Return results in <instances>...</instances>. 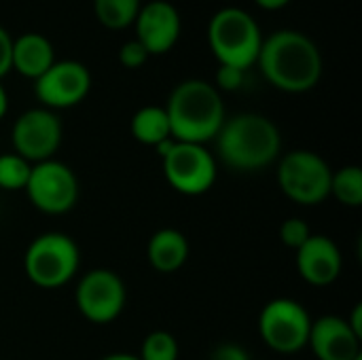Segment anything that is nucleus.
I'll use <instances>...</instances> for the list:
<instances>
[{
    "label": "nucleus",
    "instance_id": "1",
    "mask_svg": "<svg viewBox=\"0 0 362 360\" xmlns=\"http://www.w3.org/2000/svg\"><path fill=\"white\" fill-rule=\"evenodd\" d=\"M257 64L267 83L286 93L310 91L322 76L318 45L297 30H280L263 38Z\"/></svg>",
    "mask_w": 362,
    "mask_h": 360
},
{
    "label": "nucleus",
    "instance_id": "2",
    "mask_svg": "<svg viewBox=\"0 0 362 360\" xmlns=\"http://www.w3.org/2000/svg\"><path fill=\"white\" fill-rule=\"evenodd\" d=\"M163 108L176 142L206 144L216 138L227 119L221 91L204 79L178 83Z\"/></svg>",
    "mask_w": 362,
    "mask_h": 360
},
{
    "label": "nucleus",
    "instance_id": "3",
    "mask_svg": "<svg viewBox=\"0 0 362 360\" xmlns=\"http://www.w3.org/2000/svg\"><path fill=\"white\" fill-rule=\"evenodd\" d=\"M218 157L233 170L255 172L274 163L282 149L278 125L257 112H242L225 119L216 134Z\"/></svg>",
    "mask_w": 362,
    "mask_h": 360
},
{
    "label": "nucleus",
    "instance_id": "4",
    "mask_svg": "<svg viewBox=\"0 0 362 360\" xmlns=\"http://www.w3.org/2000/svg\"><path fill=\"white\" fill-rule=\"evenodd\" d=\"M208 42L218 66L248 70L257 64L263 36L250 13L240 6L218 8L208 23Z\"/></svg>",
    "mask_w": 362,
    "mask_h": 360
},
{
    "label": "nucleus",
    "instance_id": "5",
    "mask_svg": "<svg viewBox=\"0 0 362 360\" xmlns=\"http://www.w3.org/2000/svg\"><path fill=\"white\" fill-rule=\"evenodd\" d=\"M81 265L76 242L59 231L40 233L23 255V269L32 284L40 289H59L68 284Z\"/></svg>",
    "mask_w": 362,
    "mask_h": 360
},
{
    "label": "nucleus",
    "instance_id": "6",
    "mask_svg": "<svg viewBox=\"0 0 362 360\" xmlns=\"http://www.w3.org/2000/svg\"><path fill=\"white\" fill-rule=\"evenodd\" d=\"M331 166L314 151H291L278 163L282 193L301 206H316L331 197Z\"/></svg>",
    "mask_w": 362,
    "mask_h": 360
},
{
    "label": "nucleus",
    "instance_id": "7",
    "mask_svg": "<svg viewBox=\"0 0 362 360\" xmlns=\"http://www.w3.org/2000/svg\"><path fill=\"white\" fill-rule=\"evenodd\" d=\"M312 318L295 299H274L259 314V333L263 342L280 354H295L308 346Z\"/></svg>",
    "mask_w": 362,
    "mask_h": 360
},
{
    "label": "nucleus",
    "instance_id": "8",
    "mask_svg": "<svg viewBox=\"0 0 362 360\" xmlns=\"http://www.w3.org/2000/svg\"><path fill=\"white\" fill-rule=\"evenodd\" d=\"M163 174L170 187L182 195H204L216 182V159L206 144L176 142L161 157Z\"/></svg>",
    "mask_w": 362,
    "mask_h": 360
},
{
    "label": "nucleus",
    "instance_id": "9",
    "mask_svg": "<svg viewBox=\"0 0 362 360\" xmlns=\"http://www.w3.org/2000/svg\"><path fill=\"white\" fill-rule=\"evenodd\" d=\"M32 206L45 214H66L78 202V180L72 168L57 159L34 163L25 182Z\"/></svg>",
    "mask_w": 362,
    "mask_h": 360
},
{
    "label": "nucleus",
    "instance_id": "10",
    "mask_svg": "<svg viewBox=\"0 0 362 360\" xmlns=\"http://www.w3.org/2000/svg\"><path fill=\"white\" fill-rule=\"evenodd\" d=\"M125 299L127 291L121 276L104 267L85 274L74 291L78 312L93 325H108L117 320L125 308Z\"/></svg>",
    "mask_w": 362,
    "mask_h": 360
},
{
    "label": "nucleus",
    "instance_id": "11",
    "mask_svg": "<svg viewBox=\"0 0 362 360\" xmlns=\"http://www.w3.org/2000/svg\"><path fill=\"white\" fill-rule=\"evenodd\" d=\"M11 140L15 155L32 166L53 159L62 144V121L49 108H30L17 117Z\"/></svg>",
    "mask_w": 362,
    "mask_h": 360
},
{
    "label": "nucleus",
    "instance_id": "12",
    "mask_svg": "<svg viewBox=\"0 0 362 360\" xmlns=\"http://www.w3.org/2000/svg\"><path fill=\"white\" fill-rule=\"evenodd\" d=\"M91 89V72L76 59H55V64L34 81V93L42 108L59 110L76 106Z\"/></svg>",
    "mask_w": 362,
    "mask_h": 360
},
{
    "label": "nucleus",
    "instance_id": "13",
    "mask_svg": "<svg viewBox=\"0 0 362 360\" xmlns=\"http://www.w3.org/2000/svg\"><path fill=\"white\" fill-rule=\"evenodd\" d=\"M136 40L148 51V55H163L180 38L182 21L178 8L168 0H153L140 6L136 19Z\"/></svg>",
    "mask_w": 362,
    "mask_h": 360
},
{
    "label": "nucleus",
    "instance_id": "14",
    "mask_svg": "<svg viewBox=\"0 0 362 360\" xmlns=\"http://www.w3.org/2000/svg\"><path fill=\"white\" fill-rule=\"evenodd\" d=\"M308 346L318 360H354L361 356V337L341 316L312 320Z\"/></svg>",
    "mask_w": 362,
    "mask_h": 360
},
{
    "label": "nucleus",
    "instance_id": "15",
    "mask_svg": "<svg viewBox=\"0 0 362 360\" xmlns=\"http://www.w3.org/2000/svg\"><path fill=\"white\" fill-rule=\"evenodd\" d=\"M297 269L301 278L312 286H329L341 274V252L339 246L320 233H312L310 240L297 250Z\"/></svg>",
    "mask_w": 362,
    "mask_h": 360
},
{
    "label": "nucleus",
    "instance_id": "16",
    "mask_svg": "<svg viewBox=\"0 0 362 360\" xmlns=\"http://www.w3.org/2000/svg\"><path fill=\"white\" fill-rule=\"evenodd\" d=\"M53 64H55V51L47 36H42L38 32H28V34L13 38L11 66L19 74L36 81Z\"/></svg>",
    "mask_w": 362,
    "mask_h": 360
},
{
    "label": "nucleus",
    "instance_id": "17",
    "mask_svg": "<svg viewBox=\"0 0 362 360\" xmlns=\"http://www.w3.org/2000/svg\"><path fill=\"white\" fill-rule=\"evenodd\" d=\"M148 263L159 274L178 272L189 259V242L178 229H159L148 240Z\"/></svg>",
    "mask_w": 362,
    "mask_h": 360
},
{
    "label": "nucleus",
    "instance_id": "18",
    "mask_svg": "<svg viewBox=\"0 0 362 360\" xmlns=\"http://www.w3.org/2000/svg\"><path fill=\"white\" fill-rule=\"evenodd\" d=\"M132 136L146 146H157L172 138L170 119L163 106H142L132 119Z\"/></svg>",
    "mask_w": 362,
    "mask_h": 360
},
{
    "label": "nucleus",
    "instance_id": "19",
    "mask_svg": "<svg viewBox=\"0 0 362 360\" xmlns=\"http://www.w3.org/2000/svg\"><path fill=\"white\" fill-rule=\"evenodd\" d=\"M140 6V0H93L95 17L108 30H123L132 25Z\"/></svg>",
    "mask_w": 362,
    "mask_h": 360
},
{
    "label": "nucleus",
    "instance_id": "20",
    "mask_svg": "<svg viewBox=\"0 0 362 360\" xmlns=\"http://www.w3.org/2000/svg\"><path fill=\"white\" fill-rule=\"evenodd\" d=\"M331 195L348 206L358 208L362 206V170L358 166H346L337 172H333L331 178Z\"/></svg>",
    "mask_w": 362,
    "mask_h": 360
},
{
    "label": "nucleus",
    "instance_id": "21",
    "mask_svg": "<svg viewBox=\"0 0 362 360\" xmlns=\"http://www.w3.org/2000/svg\"><path fill=\"white\" fill-rule=\"evenodd\" d=\"M30 170H32V163H28L23 157L15 153H2L0 155V189H6V191L25 189Z\"/></svg>",
    "mask_w": 362,
    "mask_h": 360
},
{
    "label": "nucleus",
    "instance_id": "22",
    "mask_svg": "<svg viewBox=\"0 0 362 360\" xmlns=\"http://www.w3.org/2000/svg\"><path fill=\"white\" fill-rule=\"evenodd\" d=\"M178 342L168 331H153L140 348V360H178Z\"/></svg>",
    "mask_w": 362,
    "mask_h": 360
},
{
    "label": "nucleus",
    "instance_id": "23",
    "mask_svg": "<svg viewBox=\"0 0 362 360\" xmlns=\"http://www.w3.org/2000/svg\"><path fill=\"white\" fill-rule=\"evenodd\" d=\"M310 236H312L310 225L303 219H297V216L286 219L282 223V227H280V240H282V244L288 246V248H293L295 252L310 240Z\"/></svg>",
    "mask_w": 362,
    "mask_h": 360
},
{
    "label": "nucleus",
    "instance_id": "24",
    "mask_svg": "<svg viewBox=\"0 0 362 360\" xmlns=\"http://www.w3.org/2000/svg\"><path fill=\"white\" fill-rule=\"evenodd\" d=\"M151 55H148V51L136 40V38H132V40H127L121 49H119V62H121V66H125V68H140V66H144L146 64V59H148Z\"/></svg>",
    "mask_w": 362,
    "mask_h": 360
},
{
    "label": "nucleus",
    "instance_id": "25",
    "mask_svg": "<svg viewBox=\"0 0 362 360\" xmlns=\"http://www.w3.org/2000/svg\"><path fill=\"white\" fill-rule=\"evenodd\" d=\"M246 79V70L235 68V66H218L216 70V89L223 91H238L244 85Z\"/></svg>",
    "mask_w": 362,
    "mask_h": 360
},
{
    "label": "nucleus",
    "instance_id": "26",
    "mask_svg": "<svg viewBox=\"0 0 362 360\" xmlns=\"http://www.w3.org/2000/svg\"><path fill=\"white\" fill-rule=\"evenodd\" d=\"M11 53H13V38L0 25V79L6 76L13 70V66H11Z\"/></svg>",
    "mask_w": 362,
    "mask_h": 360
},
{
    "label": "nucleus",
    "instance_id": "27",
    "mask_svg": "<svg viewBox=\"0 0 362 360\" xmlns=\"http://www.w3.org/2000/svg\"><path fill=\"white\" fill-rule=\"evenodd\" d=\"M210 360H250V356H248V352H246L242 346H238V344H223V346H218V348L212 352Z\"/></svg>",
    "mask_w": 362,
    "mask_h": 360
},
{
    "label": "nucleus",
    "instance_id": "28",
    "mask_svg": "<svg viewBox=\"0 0 362 360\" xmlns=\"http://www.w3.org/2000/svg\"><path fill=\"white\" fill-rule=\"evenodd\" d=\"M348 320V325H350V329L358 335L362 339V306L358 303L356 308H354V312H352V316L350 318H346Z\"/></svg>",
    "mask_w": 362,
    "mask_h": 360
},
{
    "label": "nucleus",
    "instance_id": "29",
    "mask_svg": "<svg viewBox=\"0 0 362 360\" xmlns=\"http://www.w3.org/2000/svg\"><path fill=\"white\" fill-rule=\"evenodd\" d=\"M257 6L265 8V11H278V8H284L291 0H255Z\"/></svg>",
    "mask_w": 362,
    "mask_h": 360
},
{
    "label": "nucleus",
    "instance_id": "30",
    "mask_svg": "<svg viewBox=\"0 0 362 360\" xmlns=\"http://www.w3.org/2000/svg\"><path fill=\"white\" fill-rule=\"evenodd\" d=\"M6 110H8V93L2 87V83H0V119L6 115Z\"/></svg>",
    "mask_w": 362,
    "mask_h": 360
},
{
    "label": "nucleus",
    "instance_id": "31",
    "mask_svg": "<svg viewBox=\"0 0 362 360\" xmlns=\"http://www.w3.org/2000/svg\"><path fill=\"white\" fill-rule=\"evenodd\" d=\"M100 360H140L136 354H125V352H115V354H106Z\"/></svg>",
    "mask_w": 362,
    "mask_h": 360
},
{
    "label": "nucleus",
    "instance_id": "32",
    "mask_svg": "<svg viewBox=\"0 0 362 360\" xmlns=\"http://www.w3.org/2000/svg\"><path fill=\"white\" fill-rule=\"evenodd\" d=\"M354 360H362V354H361V356H358V359H354Z\"/></svg>",
    "mask_w": 362,
    "mask_h": 360
}]
</instances>
